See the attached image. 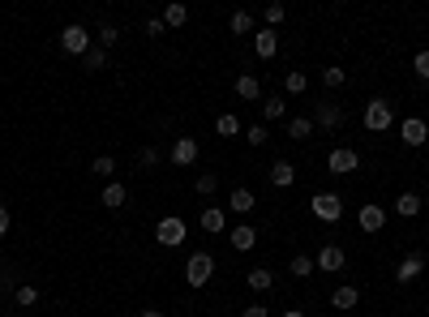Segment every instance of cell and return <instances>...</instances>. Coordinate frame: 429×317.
I'll list each match as a JSON object with an SVG mask.
<instances>
[{"label": "cell", "instance_id": "obj_37", "mask_svg": "<svg viewBox=\"0 0 429 317\" xmlns=\"http://www.w3.org/2000/svg\"><path fill=\"white\" fill-rule=\"evenodd\" d=\"M262 17H266V26H270V31H280V22H284V5H266V13H262Z\"/></svg>", "mask_w": 429, "mask_h": 317}, {"label": "cell", "instance_id": "obj_3", "mask_svg": "<svg viewBox=\"0 0 429 317\" xmlns=\"http://www.w3.org/2000/svg\"><path fill=\"white\" fill-rule=\"evenodd\" d=\"M309 210H314V219H322V223H339V219H343L339 193H314V198H309Z\"/></svg>", "mask_w": 429, "mask_h": 317}, {"label": "cell", "instance_id": "obj_43", "mask_svg": "<svg viewBox=\"0 0 429 317\" xmlns=\"http://www.w3.org/2000/svg\"><path fill=\"white\" fill-rule=\"evenodd\" d=\"M284 317H305V313H300V309H284Z\"/></svg>", "mask_w": 429, "mask_h": 317}, {"label": "cell", "instance_id": "obj_44", "mask_svg": "<svg viewBox=\"0 0 429 317\" xmlns=\"http://www.w3.org/2000/svg\"><path fill=\"white\" fill-rule=\"evenodd\" d=\"M142 317H163V313H159V309H146V313H142Z\"/></svg>", "mask_w": 429, "mask_h": 317}, {"label": "cell", "instance_id": "obj_25", "mask_svg": "<svg viewBox=\"0 0 429 317\" xmlns=\"http://www.w3.org/2000/svg\"><path fill=\"white\" fill-rule=\"evenodd\" d=\"M228 26H232V35H254V13H249V9H236Z\"/></svg>", "mask_w": 429, "mask_h": 317}, {"label": "cell", "instance_id": "obj_12", "mask_svg": "<svg viewBox=\"0 0 429 317\" xmlns=\"http://www.w3.org/2000/svg\"><path fill=\"white\" fill-rule=\"evenodd\" d=\"M228 210H236V214H254V210H258V198H254V189L236 185V189H232V198H228Z\"/></svg>", "mask_w": 429, "mask_h": 317}, {"label": "cell", "instance_id": "obj_2", "mask_svg": "<svg viewBox=\"0 0 429 317\" xmlns=\"http://www.w3.org/2000/svg\"><path fill=\"white\" fill-rule=\"evenodd\" d=\"M361 120H365V129H369V133H387V129L395 125V108H391L387 99H369Z\"/></svg>", "mask_w": 429, "mask_h": 317}, {"label": "cell", "instance_id": "obj_26", "mask_svg": "<svg viewBox=\"0 0 429 317\" xmlns=\"http://www.w3.org/2000/svg\"><path fill=\"white\" fill-rule=\"evenodd\" d=\"M284 90H288V94H305V90H309V73H300V69H292L288 78H284Z\"/></svg>", "mask_w": 429, "mask_h": 317}, {"label": "cell", "instance_id": "obj_36", "mask_svg": "<svg viewBox=\"0 0 429 317\" xmlns=\"http://www.w3.org/2000/svg\"><path fill=\"white\" fill-rule=\"evenodd\" d=\"M412 69H416V78H421V82H429V47H425V52H416Z\"/></svg>", "mask_w": 429, "mask_h": 317}, {"label": "cell", "instance_id": "obj_21", "mask_svg": "<svg viewBox=\"0 0 429 317\" xmlns=\"http://www.w3.org/2000/svg\"><path fill=\"white\" fill-rule=\"evenodd\" d=\"M124 202H129V189H124L120 180H108V185H104V206H108V210H120Z\"/></svg>", "mask_w": 429, "mask_h": 317}, {"label": "cell", "instance_id": "obj_22", "mask_svg": "<svg viewBox=\"0 0 429 317\" xmlns=\"http://www.w3.org/2000/svg\"><path fill=\"white\" fill-rule=\"evenodd\" d=\"M202 228H207L211 236H219V232H228V214H223L219 206H207V210H202Z\"/></svg>", "mask_w": 429, "mask_h": 317}, {"label": "cell", "instance_id": "obj_33", "mask_svg": "<svg viewBox=\"0 0 429 317\" xmlns=\"http://www.w3.org/2000/svg\"><path fill=\"white\" fill-rule=\"evenodd\" d=\"M193 189H197V193H202V198H211V193H215V189H219V172H202V176H197V180H193Z\"/></svg>", "mask_w": 429, "mask_h": 317}, {"label": "cell", "instance_id": "obj_45", "mask_svg": "<svg viewBox=\"0 0 429 317\" xmlns=\"http://www.w3.org/2000/svg\"><path fill=\"white\" fill-rule=\"evenodd\" d=\"M0 309H5V300H0Z\"/></svg>", "mask_w": 429, "mask_h": 317}, {"label": "cell", "instance_id": "obj_17", "mask_svg": "<svg viewBox=\"0 0 429 317\" xmlns=\"http://www.w3.org/2000/svg\"><path fill=\"white\" fill-rule=\"evenodd\" d=\"M292 180H296V167H292L288 159H275V163H270V185H275V189H288Z\"/></svg>", "mask_w": 429, "mask_h": 317}, {"label": "cell", "instance_id": "obj_30", "mask_svg": "<svg viewBox=\"0 0 429 317\" xmlns=\"http://www.w3.org/2000/svg\"><path fill=\"white\" fill-rule=\"evenodd\" d=\"M343 82H348V73H343L339 65H326V69H322V86H331V90H339Z\"/></svg>", "mask_w": 429, "mask_h": 317}, {"label": "cell", "instance_id": "obj_15", "mask_svg": "<svg viewBox=\"0 0 429 317\" xmlns=\"http://www.w3.org/2000/svg\"><path fill=\"white\" fill-rule=\"evenodd\" d=\"M228 240H232V249H236V253H249V249H258V232L249 228V223L232 228V232H228Z\"/></svg>", "mask_w": 429, "mask_h": 317}, {"label": "cell", "instance_id": "obj_4", "mask_svg": "<svg viewBox=\"0 0 429 317\" xmlns=\"http://www.w3.org/2000/svg\"><path fill=\"white\" fill-rule=\"evenodd\" d=\"M211 275H215V257H211V253H193V257L185 262V283H189V287H207Z\"/></svg>", "mask_w": 429, "mask_h": 317}, {"label": "cell", "instance_id": "obj_14", "mask_svg": "<svg viewBox=\"0 0 429 317\" xmlns=\"http://www.w3.org/2000/svg\"><path fill=\"white\" fill-rule=\"evenodd\" d=\"M421 271H425L421 253H408V257L399 262V271H395V283H416V279H421Z\"/></svg>", "mask_w": 429, "mask_h": 317}, {"label": "cell", "instance_id": "obj_5", "mask_svg": "<svg viewBox=\"0 0 429 317\" xmlns=\"http://www.w3.org/2000/svg\"><path fill=\"white\" fill-rule=\"evenodd\" d=\"M357 167H361V155L352 151V146H335V151L326 155V172L331 176H352Z\"/></svg>", "mask_w": 429, "mask_h": 317}, {"label": "cell", "instance_id": "obj_42", "mask_svg": "<svg viewBox=\"0 0 429 317\" xmlns=\"http://www.w3.org/2000/svg\"><path fill=\"white\" fill-rule=\"evenodd\" d=\"M9 223H13V214H9V206H0V236H9Z\"/></svg>", "mask_w": 429, "mask_h": 317}, {"label": "cell", "instance_id": "obj_23", "mask_svg": "<svg viewBox=\"0 0 429 317\" xmlns=\"http://www.w3.org/2000/svg\"><path fill=\"white\" fill-rule=\"evenodd\" d=\"M288 275H292V279H309V275H314V257L296 253V257L288 262Z\"/></svg>", "mask_w": 429, "mask_h": 317}, {"label": "cell", "instance_id": "obj_34", "mask_svg": "<svg viewBox=\"0 0 429 317\" xmlns=\"http://www.w3.org/2000/svg\"><path fill=\"white\" fill-rule=\"evenodd\" d=\"M13 300H17V309H31V305H39V291H35L31 283H22V287L13 291Z\"/></svg>", "mask_w": 429, "mask_h": 317}, {"label": "cell", "instance_id": "obj_18", "mask_svg": "<svg viewBox=\"0 0 429 317\" xmlns=\"http://www.w3.org/2000/svg\"><path fill=\"white\" fill-rule=\"evenodd\" d=\"M284 133H288L292 142H309V137H314V120H309V116H292L288 125H284Z\"/></svg>", "mask_w": 429, "mask_h": 317}, {"label": "cell", "instance_id": "obj_39", "mask_svg": "<svg viewBox=\"0 0 429 317\" xmlns=\"http://www.w3.org/2000/svg\"><path fill=\"white\" fill-rule=\"evenodd\" d=\"M138 163H142V167H155V163H159V151H155V146H142V151H138Z\"/></svg>", "mask_w": 429, "mask_h": 317}, {"label": "cell", "instance_id": "obj_28", "mask_svg": "<svg viewBox=\"0 0 429 317\" xmlns=\"http://www.w3.org/2000/svg\"><path fill=\"white\" fill-rule=\"evenodd\" d=\"M215 133H219V137H236V133H241V120H236L232 112H223V116L215 120Z\"/></svg>", "mask_w": 429, "mask_h": 317}, {"label": "cell", "instance_id": "obj_31", "mask_svg": "<svg viewBox=\"0 0 429 317\" xmlns=\"http://www.w3.org/2000/svg\"><path fill=\"white\" fill-rule=\"evenodd\" d=\"M90 172L104 176V180H116V176H112V172H116V159H112V155H99V159L90 163Z\"/></svg>", "mask_w": 429, "mask_h": 317}, {"label": "cell", "instance_id": "obj_7", "mask_svg": "<svg viewBox=\"0 0 429 317\" xmlns=\"http://www.w3.org/2000/svg\"><path fill=\"white\" fill-rule=\"evenodd\" d=\"M309 120H314V129H326V133H335V129L343 125V108H339V103H318Z\"/></svg>", "mask_w": 429, "mask_h": 317}, {"label": "cell", "instance_id": "obj_41", "mask_svg": "<svg viewBox=\"0 0 429 317\" xmlns=\"http://www.w3.org/2000/svg\"><path fill=\"white\" fill-rule=\"evenodd\" d=\"M241 317H270V309L266 305H249V309H241Z\"/></svg>", "mask_w": 429, "mask_h": 317}, {"label": "cell", "instance_id": "obj_24", "mask_svg": "<svg viewBox=\"0 0 429 317\" xmlns=\"http://www.w3.org/2000/svg\"><path fill=\"white\" fill-rule=\"evenodd\" d=\"M249 287H254V291H270V287H275V271H266V266L249 271Z\"/></svg>", "mask_w": 429, "mask_h": 317}, {"label": "cell", "instance_id": "obj_32", "mask_svg": "<svg viewBox=\"0 0 429 317\" xmlns=\"http://www.w3.org/2000/svg\"><path fill=\"white\" fill-rule=\"evenodd\" d=\"M185 22H189V9H185V5H168V9H163V26H185Z\"/></svg>", "mask_w": 429, "mask_h": 317}, {"label": "cell", "instance_id": "obj_38", "mask_svg": "<svg viewBox=\"0 0 429 317\" xmlns=\"http://www.w3.org/2000/svg\"><path fill=\"white\" fill-rule=\"evenodd\" d=\"M245 137H249V146H266V142H270V133H266L262 125H249V133H245Z\"/></svg>", "mask_w": 429, "mask_h": 317}, {"label": "cell", "instance_id": "obj_9", "mask_svg": "<svg viewBox=\"0 0 429 317\" xmlns=\"http://www.w3.org/2000/svg\"><path fill=\"white\" fill-rule=\"evenodd\" d=\"M343 262H348V253H343L339 245H322V249H318V257H314V271L335 275V271H343Z\"/></svg>", "mask_w": 429, "mask_h": 317}, {"label": "cell", "instance_id": "obj_29", "mask_svg": "<svg viewBox=\"0 0 429 317\" xmlns=\"http://www.w3.org/2000/svg\"><path fill=\"white\" fill-rule=\"evenodd\" d=\"M82 65H86V73H99V69H104V65H108V52H104V47H99V43H95V47H90V52L82 56Z\"/></svg>", "mask_w": 429, "mask_h": 317}, {"label": "cell", "instance_id": "obj_1", "mask_svg": "<svg viewBox=\"0 0 429 317\" xmlns=\"http://www.w3.org/2000/svg\"><path fill=\"white\" fill-rule=\"evenodd\" d=\"M155 240H159L163 249L185 245V240H189V223H185L181 214H163V219H159V228H155Z\"/></svg>", "mask_w": 429, "mask_h": 317}, {"label": "cell", "instance_id": "obj_11", "mask_svg": "<svg viewBox=\"0 0 429 317\" xmlns=\"http://www.w3.org/2000/svg\"><path fill=\"white\" fill-rule=\"evenodd\" d=\"M254 52H258L262 60H270L275 52H280V31H270V26L254 31Z\"/></svg>", "mask_w": 429, "mask_h": 317}, {"label": "cell", "instance_id": "obj_40", "mask_svg": "<svg viewBox=\"0 0 429 317\" xmlns=\"http://www.w3.org/2000/svg\"><path fill=\"white\" fill-rule=\"evenodd\" d=\"M163 31H168V26H163V17H146V35H150V39H159Z\"/></svg>", "mask_w": 429, "mask_h": 317}, {"label": "cell", "instance_id": "obj_10", "mask_svg": "<svg viewBox=\"0 0 429 317\" xmlns=\"http://www.w3.org/2000/svg\"><path fill=\"white\" fill-rule=\"evenodd\" d=\"M399 137H403V146H425L429 142V125H425L421 116H408L399 125Z\"/></svg>", "mask_w": 429, "mask_h": 317}, {"label": "cell", "instance_id": "obj_35", "mask_svg": "<svg viewBox=\"0 0 429 317\" xmlns=\"http://www.w3.org/2000/svg\"><path fill=\"white\" fill-rule=\"evenodd\" d=\"M95 39H99V47H104V52H108V47H116L120 31H116V26H99V35H95Z\"/></svg>", "mask_w": 429, "mask_h": 317}, {"label": "cell", "instance_id": "obj_27", "mask_svg": "<svg viewBox=\"0 0 429 317\" xmlns=\"http://www.w3.org/2000/svg\"><path fill=\"white\" fill-rule=\"evenodd\" d=\"M284 108H288L284 94H266V99H262V116L266 120H284Z\"/></svg>", "mask_w": 429, "mask_h": 317}, {"label": "cell", "instance_id": "obj_20", "mask_svg": "<svg viewBox=\"0 0 429 317\" xmlns=\"http://www.w3.org/2000/svg\"><path fill=\"white\" fill-rule=\"evenodd\" d=\"M421 206H425V202H421V193H412V189L395 198V214H403V219H416V214H421Z\"/></svg>", "mask_w": 429, "mask_h": 317}, {"label": "cell", "instance_id": "obj_13", "mask_svg": "<svg viewBox=\"0 0 429 317\" xmlns=\"http://www.w3.org/2000/svg\"><path fill=\"white\" fill-rule=\"evenodd\" d=\"M357 223H361V232H382L387 210H382V206H361V210H357Z\"/></svg>", "mask_w": 429, "mask_h": 317}, {"label": "cell", "instance_id": "obj_16", "mask_svg": "<svg viewBox=\"0 0 429 317\" xmlns=\"http://www.w3.org/2000/svg\"><path fill=\"white\" fill-rule=\"evenodd\" d=\"M236 94H241L245 103H258L262 99V82L254 78V73H241V78H236Z\"/></svg>", "mask_w": 429, "mask_h": 317}, {"label": "cell", "instance_id": "obj_6", "mask_svg": "<svg viewBox=\"0 0 429 317\" xmlns=\"http://www.w3.org/2000/svg\"><path fill=\"white\" fill-rule=\"evenodd\" d=\"M60 47H65L69 56H86L90 47H95V39H90V31H86V26H78V22H73V26H65V31H60Z\"/></svg>", "mask_w": 429, "mask_h": 317}, {"label": "cell", "instance_id": "obj_19", "mask_svg": "<svg viewBox=\"0 0 429 317\" xmlns=\"http://www.w3.org/2000/svg\"><path fill=\"white\" fill-rule=\"evenodd\" d=\"M331 305H335L339 313H343V309H357V305H361V291L352 287V283H343V287H335V291H331Z\"/></svg>", "mask_w": 429, "mask_h": 317}, {"label": "cell", "instance_id": "obj_8", "mask_svg": "<svg viewBox=\"0 0 429 317\" xmlns=\"http://www.w3.org/2000/svg\"><path fill=\"white\" fill-rule=\"evenodd\" d=\"M197 155H202L197 137H176V142H172V163H176V167H193Z\"/></svg>", "mask_w": 429, "mask_h": 317}]
</instances>
